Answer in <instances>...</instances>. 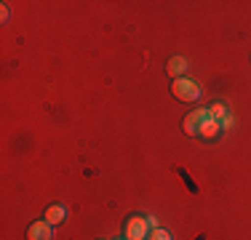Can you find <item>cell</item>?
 <instances>
[{
    "mask_svg": "<svg viewBox=\"0 0 251 240\" xmlns=\"http://www.w3.org/2000/svg\"><path fill=\"white\" fill-rule=\"evenodd\" d=\"M171 91H174V96L179 101H195L201 96V88L195 80H190V77H179V80H174V86H171Z\"/></svg>",
    "mask_w": 251,
    "mask_h": 240,
    "instance_id": "cell-1",
    "label": "cell"
},
{
    "mask_svg": "<svg viewBox=\"0 0 251 240\" xmlns=\"http://www.w3.org/2000/svg\"><path fill=\"white\" fill-rule=\"evenodd\" d=\"M150 238V224L145 216H131L126 224V240H147Z\"/></svg>",
    "mask_w": 251,
    "mask_h": 240,
    "instance_id": "cell-2",
    "label": "cell"
},
{
    "mask_svg": "<svg viewBox=\"0 0 251 240\" xmlns=\"http://www.w3.org/2000/svg\"><path fill=\"white\" fill-rule=\"evenodd\" d=\"M206 118H208V110H195V112H190V115L184 118V123H182L184 134L198 136V131H201V125H203V120H206Z\"/></svg>",
    "mask_w": 251,
    "mask_h": 240,
    "instance_id": "cell-3",
    "label": "cell"
},
{
    "mask_svg": "<svg viewBox=\"0 0 251 240\" xmlns=\"http://www.w3.org/2000/svg\"><path fill=\"white\" fill-rule=\"evenodd\" d=\"M219 128H222L219 120L206 118V120H203V125H201V131H198V136H203V139H214V136H219Z\"/></svg>",
    "mask_w": 251,
    "mask_h": 240,
    "instance_id": "cell-5",
    "label": "cell"
},
{
    "mask_svg": "<svg viewBox=\"0 0 251 240\" xmlns=\"http://www.w3.org/2000/svg\"><path fill=\"white\" fill-rule=\"evenodd\" d=\"M184 70H187V59H184V56H174L169 62V67H166V72H169V75H174L176 80L184 75Z\"/></svg>",
    "mask_w": 251,
    "mask_h": 240,
    "instance_id": "cell-6",
    "label": "cell"
},
{
    "mask_svg": "<svg viewBox=\"0 0 251 240\" xmlns=\"http://www.w3.org/2000/svg\"><path fill=\"white\" fill-rule=\"evenodd\" d=\"M27 240H51V224L46 219L32 221L27 230Z\"/></svg>",
    "mask_w": 251,
    "mask_h": 240,
    "instance_id": "cell-4",
    "label": "cell"
},
{
    "mask_svg": "<svg viewBox=\"0 0 251 240\" xmlns=\"http://www.w3.org/2000/svg\"><path fill=\"white\" fill-rule=\"evenodd\" d=\"M208 118H214V120H225V118H227V107H225V104H214L211 110H208Z\"/></svg>",
    "mask_w": 251,
    "mask_h": 240,
    "instance_id": "cell-8",
    "label": "cell"
},
{
    "mask_svg": "<svg viewBox=\"0 0 251 240\" xmlns=\"http://www.w3.org/2000/svg\"><path fill=\"white\" fill-rule=\"evenodd\" d=\"M64 216H67V211H64V206H51L49 211H46L43 219L49 221V224H59V221H64Z\"/></svg>",
    "mask_w": 251,
    "mask_h": 240,
    "instance_id": "cell-7",
    "label": "cell"
},
{
    "mask_svg": "<svg viewBox=\"0 0 251 240\" xmlns=\"http://www.w3.org/2000/svg\"><path fill=\"white\" fill-rule=\"evenodd\" d=\"M147 240H171V235L166 230H160V227H155V230H150V238Z\"/></svg>",
    "mask_w": 251,
    "mask_h": 240,
    "instance_id": "cell-9",
    "label": "cell"
}]
</instances>
